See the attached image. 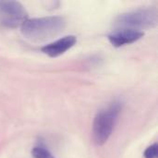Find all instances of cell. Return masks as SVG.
Masks as SVG:
<instances>
[{
  "mask_svg": "<svg viewBox=\"0 0 158 158\" xmlns=\"http://www.w3.org/2000/svg\"><path fill=\"white\" fill-rule=\"evenodd\" d=\"M32 156L34 158H56L45 147L40 145L35 146L31 151Z\"/></svg>",
  "mask_w": 158,
  "mask_h": 158,
  "instance_id": "obj_7",
  "label": "cell"
},
{
  "mask_svg": "<svg viewBox=\"0 0 158 158\" xmlns=\"http://www.w3.org/2000/svg\"><path fill=\"white\" fill-rule=\"evenodd\" d=\"M121 109L122 103L114 101L96 114L93 124V136L97 145H103L108 141L113 133Z\"/></svg>",
  "mask_w": 158,
  "mask_h": 158,
  "instance_id": "obj_2",
  "label": "cell"
},
{
  "mask_svg": "<svg viewBox=\"0 0 158 158\" xmlns=\"http://www.w3.org/2000/svg\"><path fill=\"white\" fill-rule=\"evenodd\" d=\"M28 19V13L18 1H0V24L6 28L20 27Z\"/></svg>",
  "mask_w": 158,
  "mask_h": 158,
  "instance_id": "obj_4",
  "label": "cell"
},
{
  "mask_svg": "<svg viewBox=\"0 0 158 158\" xmlns=\"http://www.w3.org/2000/svg\"><path fill=\"white\" fill-rule=\"evenodd\" d=\"M66 25L67 21L63 17L48 16L28 19L20 26V31L26 39L32 42H42L61 33Z\"/></svg>",
  "mask_w": 158,
  "mask_h": 158,
  "instance_id": "obj_1",
  "label": "cell"
},
{
  "mask_svg": "<svg viewBox=\"0 0 158 158\" xmlns=\"http://www.w3.org/2000/svg\"><path fill=\"white\" fill-rule=\"evenodd\" d=\"M115 30L129 29L143 31L157 25V10L155 7L138 8L118 15L114 23Z\"/></svg>",
  "mask_w": 158,
  "mask_h": 158,
  "instance_id": "obj_3",
  "label": "cell"
},
{
  "mask_svg": "<svg viewBox=\"0 0 158 158\" xmlns=\"http://www.w3.org/2000/svg\"><path fill=\"white\" fill-rule=\"evenodd\" d=\"M144 158H157V143H154L146 148L143 153Z\"/></svg>",
  "mask_w": 158,
  "mask_h": 158,
  "instance_id": "obj_8",
  "label": "cell"
},
{
  "mask_svg": "<svg viewBox=\"0 0 158 158\" xmlns=\"http://www.w3.org/2000/svg\"><path fill=\"white\" fill-rule=\"evenodd\" d=\"M77 42V38L74 35H67L64 36L49 44H46L41 48L42 52L47 55L50 57H56L64 53H66L69 49H70Z\"/></svg>",
  "mask_w": 158,
  "mask_h": 158,
  "instance_id": "obj_6",
  "label": "cell"
},
{
  "mask_svg": "<svg viewBox=\"0 0 158 158\" xmlns=\"http://www.w3.org/2000/svg\"><path fill=\"white\" fill-rule=\"evenodd\" d=\"M144 35L143 31L129 30V29H118L114 30L108 35V40L111 44L115 47H121L126 44H133L143 38Z\"/></svg>",
  "mask_w": 158,
  "mask_h": 158,
  "instance_id": "obj_5",
  "label": "cell"
}]
</instances>
